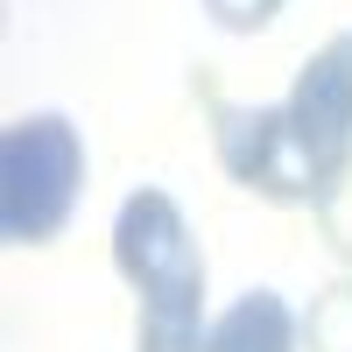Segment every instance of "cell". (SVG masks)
<instances>
[{"label":"cell","mask_w":352,"mask_h":352,"mask_svg":"<svg viewBox=\"0 0 352 352\" xmlns=\"http://www.w3.org/2000/svg\"><path fill=\"white\" fill-rule=\"evenodd\" d=\"M212 148H219V169L232 176L240 190L268 197V204H317V176L303 169L296 141H289V120L282 106H232V99H212Z\"/></svg>","instance_id":"cell-4"},{"label":"cell","mask_w":352,"mask_h":352,"mask_svg":"<svg viewBox=\"0 0 352 352\" xmlns=\"http://www.w3.org/2000/svg\"><path fill=\"white\" fill-rule=\"evenodd\" d=\"M204 352H303V317L289 310L282 289H247L212 317Z\"/></svg>","instance_id":"cell-5"},{"label":"cell","mask_w":352,"mask_h":352,"mask_svg":"<svg viewBox=\"0 0 352 352\" xmlns=\"http://www.w3.org/2000/svg\"><path fill=\"white\" fill-rule=\"evenodd\" d=\"M310 212H317V240L331 247V261H345V268H352V169L310 204Z\"/></svg>","instance_id":"cell-8"},{"label":"cell","mask_w":352,"mask_h":352,"mask_svg":"<svg viewBox=\"0 0 352 352\" xmlns=\"http://www.w3.org/2000/svg\"><path fill=\"white\" fill-rule=\"evenodd\" d=\"M282 8H289V0H204V14H212L226 36H261Z\"/></svg>","instance_id":"cell-9"},{"label":"cell","mask_w":352,"mask_h":352,"mask_svg":"<svg viewBox=\"0 0 352 352\" xmlns=\"http://www.w3.org/2000/svg\"><path fill=\"white\" fill-rule=\"evenodd\" d=\"M282 120H289L303 169L317 176V190H331L352 169V28L324 36L303 56V71L282 99Z\"/></svg>","instance_id":"cell-3"},{"label":"cell","mask_w":352,"mask_h":352,"mask_svg":"<svg viewBox=\"0 0 352 352\" xmlns=\"http://www.w3.org/2000/svg\"><path fill=\"white\" fill-rule=\"evenodd\" d=\"M303 352H352V275L324 282L303 310Z\"/></svg>","instance_id":"cell-7"},{"label":"cell","mask_w":352,"mask_h":352,"mask_svg":"<svg viewBox=\"0 0 352 352\" xmlns=\"http://www.w3.org/2000/svg\"><path fill=\"white\" fill-rule=\"evenodd\" d=\"M85 127L71 113H21L0 127V240L50 247L85 197Z\"/></svg>","instance_id":"cell-1"},{"label":"cell","mask_w":352,"mask_h":352,"mask_svg":"<svg viewBox=\"0 0 352 352\" xmlns=\"http://www.w3.org/2000/svg\"><path fill=\"white\" fill-rule=\"evenodd\" d=\"M204 296H155L134 317V352H204Z\"/></svg>","instance_id":"cell-6"},{"label":"cell","mask_w":352,"mask_h":352,"mask_svg":"<svg viewBox=\"0 0 352 352\" xmlns=\"http://www.w3.org/2000/svg\"><path fill=\"white\" fill-rule=\"evenodd\" d=\"M113 268L141 303L155 296H204V247L169 190H134L113 212Z\"/></svg>","instance_id":"cell-2"}]
</instances>
